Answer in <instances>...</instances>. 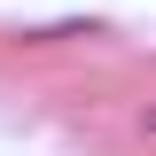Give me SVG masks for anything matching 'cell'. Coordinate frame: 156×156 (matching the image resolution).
Instances as JSON below:
<instances>
[{
    "instance_id": "obj_1",
    "label": "cell",
    "mask_w": 156,
    "mask_h": 156,
    "mask_svg": "<svg viewBox=\"0 0 156 156\" xmlns=\"http://www.w3.org/2000/svg\"><path fill=\"white\" fill-rule=\"evenodd\" d=\"M140 133H156V101H148V109H140Z\"/></svg>"
}]
</instances>
